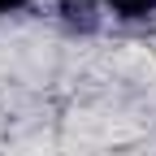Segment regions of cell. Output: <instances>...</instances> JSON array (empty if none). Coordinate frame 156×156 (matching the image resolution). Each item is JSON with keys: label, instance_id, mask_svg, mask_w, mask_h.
Returning <instances> with one entry per match:
<instances>
[{"label": "cell", "instance_id": "1", "mask_svg": "<svg viewBox=\"0 0 156 156\" xmlns=\"http://www.w3.org/2000/svg\"><path fill=\"white\" fill-rule=\"evenodd\" d=\"M95 9L122 17V22H143V17L156 13V0H95Z\"/></svg>", "mask_w": 156, "mask_h": 156}, {"label": "cell", "instance_id": "2", "mask_svg": "<svg viewBox=\"0 0 156 156\" xmlns=\"http://www.w3.org/2000/svg\"><path fill=\"white\" fill-rule=\"evenodd\" d=\"M17 9H26V0H0V13H17Z\"/></svg>", "mask_w": 156, "mask_h": 156}]
</instances>
